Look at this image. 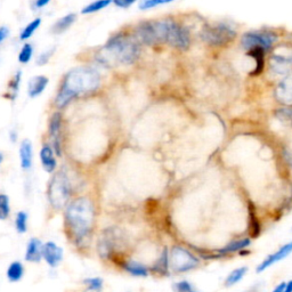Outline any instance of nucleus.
Masks as SVG:
<instances>
[{
    "mask_svg": "<svg viewBox=\"0 0 292 292\" xmlns=\"http://www.w3.org/2000/svg\"><path fill=\"white\" fill-rule=\"evenodd\" d=\"M270 71L275 77H285L292 71V48H277L271 56Z\"/></svg>",
    "mask_w": 292,
    "mask_h": 292,
    "instance_id": "10",
    "label": "nucleus"
},
{
    "mask_svg": "<svg viewBox=\"0 0 292 292\" xmlns=\"http://www.w3.org/2000/svg\"><path fill=\"white\" fill-rule=\"evenodd\" d=\"M42 242L39 240L37 238H32L29 240L28 244H26V249H25V255H24V259L29 262H34V264H37V262H40L42 259Z\"/></svg>",
    "mask_w": 292,
    "mask_h": 292,
    "instance_id": "17",
    "label": "nucleus"
},
{
    "mask_svg": "<svg viewBox=\"0 0 292 292\" xmlns=\"http://www.w3.org/2000/svg\"><path fill=\"white\" fill-rule=\"evenodd\" d=\"M275 97L283 105H292V72L285 75L283 80L277 85L275 89Z\"/></svg>",
    "mask_w": 292,
    "mask_h": 292,
    "instance_id": "14",
    "label": "nucleus"
},
{
    "mask_svg": "<svg viewBox=\"0 0 292 292\" xmlns=\"http://www.w3.org/2000/svg\"><path fill=\"white\" fill-rule=\"evenodd\" d=\"M244 292H257V288H251V289H249V290H247V291H244Z\"/></svg>",
    "mask_w": 292,
    "mask_h": 292,
    "instance_id": "44",
    "label": "nucleus"
},
{
    "mask_svg": "<svg viewBox=\"0 0 292 292\" xmlns=\"http://www.w3.org/2000/svg\"><path fill=\"white\" fill-rule=\"evenodd\" d=\"M32 56H34V46L30 42H25L18 52L17 61L21 64H28L31 61Z\"/></svg>",
    "mask_w": 292,
    "mask_h": 292,
    "instance_id": "30",
    "label": "nucleus"
},
{
    "mask_svg": "<svg viewBox=\"0 0 292 292\" xmlns=\"http://www.w3.org/2000/svg\"><path fill=\"white\" fill-rule=\"evenodd\" d=\"M113 4L119 8H129L131 5L135 4V0H113Z\"/></svg>",
    "mask_w": 292,
    "mask_h": 292,
    "instance_id": "38",
    "label": "nucleus"
},
{
    "mask_svg": "<svg viewBox=\"0 0 292 292\" xmlns=\"http://www.w3.org/2000/svg\"><path fill=\"white\" fill-rule=\"evenodd\" d=\"M284 292H292V280L289 281L288 283H285Z\"/></svg>",
    "mask_w": 292,
    "mask_h": 292,
    "instance_id": "43",
    "label": "nucleus"
},
{
    "mask_svg": "<svg viewBox=\"0 0 292 292\" xmlns=\"http://www.w3.org/2000/svg\"><path fill=\"white\" fill-rule=\"evenodd\" d=\"M95 221V208L86 196L74 199L67 206L64 212L65 232L72 243L84 248L90 240Z\"/></svg>",
    "mask_w": 292,
    "mask_h": 292,
    "instance_id": "2",
    "label": "nucleus"
},
{
    "mask_svg": "<svg viewBox=\"0 0 292 292\" xmlns=\"http://www.w3.org/2000/svg\"><path fill=\"white\" fill-rule=\"evenodd\" d=\"M152 270L155 273L160 275H168L169 272V251L167 250V248L163 249V251L160 255V257L154 264Z\"/></svg>",
    "mask_w": 292,
    "mask_h": 292,
    "instance_id": "25",
    "label": "nucleus"
},
{
    "mask_svg": "<svg viewBox=\"0 0 292 292\" xmlns=\"http://www.w3.org/2000/svg\"><path fill=\"white\" fill-rule=\"evenodd\" d=\"M251 244V240L250 239H240V240L233 241L231 243H228L226 247L219 249L218 252L223 255H228V254H233V252H238V251H242L244 250L245 248H248L249 245Z\"/></svg>",
    "mask_w": 292,
    "mask_h": 292,
    "instance_id": "23",
    "label": "nucleus"
},
{
    "mask_svg": "<svg viewBox=\"0 0 292 292\" xmlns=\"http://www.w3.org/2000/svg\"><path fill=\"white\" fill-rule=\"evenodd\" d=\"M112 4V0H96V1L90 2L87 6L81 9V14L84 15H88V14H93V13H97L102 11V9L106 8L107 6H110Z\"/></svg>",
    "mask_w": 292,
    "mask_h": 292,
    "instance_id": "28",
    "label": "nucleus"
},
{
    "mask_svg": "<svg viewBox=\"0 0 292 292\" xmlns=\"http://www.w3.org/2000/svg\"><path fill=\"white\" fill-rule=\"evenodd\" d=\"M201 38L210 46H225L236 38V31L226 23H217L203 28Z\"/></svg>",
    "mask_w": 292,
    "mask_h": 292,
    "instance_id": "7",
    "label": "nucleus"
},
{
    "mask_svg": "<svg viewBox=\"0 0 292 292\" xmlns=\"http://www.w3.org/2000/svg\"><path fill=\"white\" fill-rule=\"evenodd\" d=\"M49 2H51L49 0H34V1L31 4V7H32V9H34L35 11V9H40V8L46 7Z\"/></svg>",
    "mask_w": 292,
    "mask_h": 292,
    "instance_id": "39",
    "label": "nucleus"
},
{
    "mask_svg": "<svg viewBox=\"0 0 292 292\" xmlns=\"http://www.w3.org/2000/svg\"><path fill=\"white\" fill-rule=\"evenodd\" d=\"M64 252L60 245L52 241L46 242L42 247V258L47 262L48 266L52 268H56L63 260Z\"/></svg>",
    "mask_w": 292,
    "mask_h": 292,
    "instance_id": "12",
    "label": "nucleus"
},
{
    "mask_svg": "<svg viewBox=\"0 0 292 292\" xmlns=\"http://www.w3.org/2000/svg\"><path fill=\"white\" fill-rule=\"evenodd\" d=\"M6 276H7V280L12 283H16V282H19L24 276V266L21 261L16 260L13 261L11 265H9L7 271H6Z\"/></svg>",
    "mask_w": 292,
    "mask_h": 292,
    "instance_id": "22",
    "label": "nucleus"
},
{
    "mask_svg": "<svg viewBox=\"0 0 292 292\" xmlns=\"http://www.w3.org/2000/svg\"><path fill=\"white\" fill-rule=\"evenodd\" d=\"M2 161H4V155H2V153L0 152V165H1Z\"/></svg>",
    "mask_w": 292,
    "mask_h": 292,
    "instance_id": "45",
    "label": "nucleus"
},
{
    "mask_svg": "<svg viewBox=\"0 0 292 292\" xmlns=\"http://www.w3.org/2000/svg\"><path fill=\"white\" fill-rule=\"evenodd\" d=\"M28 221L29 215L26 214L25 211H18L17 214H16L14 222L16 232L19 233V234H24V233L28 231Z\"/></svg>",
    "mask_w": 292,
    "mask_h": 292,
    "instance_id": "29",
    "label": "nucleus"
},
{
    "mask_svg": "<svg viewBox=\"0 0 292 292\" xmlns=\"http://www.w3.org/2000/svg\"><path fill=\"white\" fill-rule=\"evenodd\" d=\"M72 188L68 173L60 170L49 180L47 189V198L54 209L61 210L68 206L71 198Z\"/></svg>",
    "mask_w": 292,
    "mask_h": 292,
    "instance_id": "5",
    "label": "nucleus"
},
{
    "mask_svg": "<svg viewBox=\"0 0 292 292\" xmlns=\"http://www.w3.org/2000/svg\"><path fill=\"white\" fill-rule=\"evenodd\" d=\"M276 116L281 121L287 124H292V109H280L277 110Z\"/></svg>",
    "mask_w": 292,
    "mask_h": 292,
    "instance_id": "36",
    "label": "nucleus"
},
{
    "mask_svg": "<svg viewBox=\"0 0 292 292\" xmlns=\"http://www.w3.org/2000/svg\"><path fill=\"white\" fill-rule=\"evenodd\" d=\"M173 292H196L194 287L189 281L183 280L172 284Z\"/></svg>",
    "mask_w": 292,
    "mask_h": 292,
    "instance_id": "33",
    "label": "nucleus"
},
{
    "mask_svg": "<svg viewBox=\"0 0 292 292\" xmlns=\"http://www.w3.org/2000/svg\"><path fill=\"white\" fill-rule=\"evenodd\" d=\"M124 244H126V238L123 232L117 227H107L102 232L98 239V255L103 259H110L117 251L121 250Z\"/></svg>",
    "mask_w": 292,
    "mask_h": 292,
    "instance_id": "6",
    "label": "nucleus"
},
{
    "mask_svg": "<svg viewBox=\"0 0 292 292\" xmlns=\"http://www.w3.org/2000/svg\"><path fill=\"white\" fill-rule=\"evenodd\" d=\"M18 155L21 168L23 170L31 169L32 162H34V147H32V142L29 138H24L19 144Z\"/></svg>",
    "mask_w": 292,
    "mask_h": 292,
    "instance_id": "15",
    "label": "nucleus"
},
{
    "mask_svg": "<svg viewBox=\"0 0 292 292\" xmlns=\"http://www.w3.org/2000/svg\"><path fill=\"white\" fill-rule=\"evenodd\" d=\"M77 21V14L75 13H69V14L62 16L52 25L51 31L55 34H61L70 29V26Z\"/></svg>",
    "mask_w": 292,
    "mask_h": 292,
    "instance_id": "19",
    "label": "nucleus"
},
{
    "mask_svg": "<svg viewBox=\"0 0 292 292\" xmlns=\"http://www.w3.org/2000/svg\"><path fill=\"white\" fill-rule=\"evenodd\" d=\"M122 268L127 273H129L133 276L137 277H146L149 276V268L142 262L136 260H126L122 262Z\"/></svg>",
    "mask_w": 292,
    "mask_h": 292,
    "instance_id": "20",
    "label": "nucleus"
},
{
    "mask_svg": "<svg viewBox=\"0 0 292 292\" xmlns=\"http://www.w3.org/2000/svg\"><path fill=\"white\" fill-rule=\"evenodd\" d=\"M42 19L40 17H35L32 19L30 23H28L24 28L22 29L21 34H19V40L25 41L28 40V39H30L32 35L34 34V32L38 30L39 28H40Z\"/></svg>",
    "mask_w": 292,
    "mask_h": 292,
    "instance_id": "26",
    "label": "nucleus"
},
{
    "mask_svg": "<svg viewBox=\"0 0 292 292\" xmlns=\"http://www.w3.org/2000/svg\"><path fill=\"white\" fill-rule=\"evenodd\" d=\"M83 283L85 285H91V287L103 288L104 281H103V278H101V277H88V278H86V280H84Z\"/></svg>",
    "mask_w": 292,
    "mask_h": 292,
    "instance_id": "37",
    "label": "nucleus"
},
{
    "mask_svg": "<svg viewBox=\"0 0 292 292\" xmlns=\"http://www.w3.org/2000/svg\"><path fill=\"white\" fill-rule=\"evenodd\" d=\"M250 223H251V236L252 238H258L260 234V224H259L257 217L254 211V208H250Z\"/></svg>",
    "mask_w": 292,
    "mask_h": 292,
    "instance_id": "35",
    "label": "nucleus"
},
{
    "mask_svg": "<svg viewBox=\"0 0 292 292\" xmlns=\"http://www.w3.org/2000/svg\"><path fill=\"white\" fill-rule=\"evenodd\" d=\"M55 51H56V47H52L47 49V51L42 52H40V54L38 55V58H37V64L39 65V67H42V65L47 64L49 60H51L52 54H54Z\"/></svg>",
    "mask_w": 292,
    "mask_h": 292,
    "instance_id": "34",
    "label": "nucleus"
},
{
    "mask_svg": "<svg viewBox=\"0 0 292 292\" xmlns=\"http://www.w3.org/2000/svg\"><path fill=\"white\" fill-rule=\"evenodd\" d=\"M102 290H103V288H96V287H90V285H88V287L84 290V292H102Z\"/></svg>",
    "mask_w": 292,
    "mask_h": 292,
    "instance_id": "41",
    "label": "nucleus"
},
{
    "mask_svg": "<svg viewBox=\"0 0 292 292\" xmlns=\"http://www.w3.org/2000/svg\"><path fill=\"white\" fill-rule=\"evenodd\" d=\"M139 42L135 38L123 34H117L106 41L97 52L96 58L105 67L130 65L139 58Z\"/></svg>",
    "mask_w": 292,
    "mask_h": 292,
    "instance_id": "3",
    "label": "nucleus"
},
{
    "mask_svg": "<svg viewBox=\"0 0 292 292\" xmlns=\"http://www.w3.org/2000/svg\"><path fill=\"white\" fill-rule=\"evenodd\" d=\"M40 161L41 166L46 172L52 173L55 172L57 167V160L55 156V152L52 150V145L49 144H45L42 145L40 150Z\"/></svg>",
    "mask_w": 292,
    "mask_h": 292,
    "instance_id": "16",
    "label": "nucleus"
},
{
    "mask_svg": "<svg viewBox=\"0 0 292 292\" xmlns=\"http://www.w3.org/2000/svg\"><path fill=\"white\" fill-rule=\"evenodd\" d=\"M169 2L172 1L170 0H143V1H139L138 8L142 11H146V9L155 8L157 6L169 4Z\"/></svg>",
    "mask_w": 292,
    "mask_h": 292,
    "instance_id": "32",
    "label": "nucleus"
},
{
    "mask_svg": "<svg viewBox=\"0 0 292 292\" xmlns=\"http://www.w3.org/2000/svg\"><path fill=\"white\" fill-rule=\"evenodd\" d=\"M154 28L157 44L166 42L172 47L185 51L191 45V35L186 28H184L173 19L154 21Z\"/></svg>",
    "mask_w": 292,
    "mask_h": 292,
    "instance_id": "4",
    "label": "nucleus"
},
{
    "mask_svg": "<svg viewBox=\"0 0 292 292\" xmlns=\"http://www.w3.org/2000/svg\"><path fill=\"white\" fill-rule=\"evenodd\" d=\"M247 273H248V267L247 266L236 268V270L232 271L231 273L228 274V276L226 277V280H225L224 285L226 288L233 287V285L239 283V282H240L242 278L245 276V274H247Z\"/></svg>",
    "mask_w": 292,
    "mask_h": 292,
    "instance_id": "27",
    "label": "nucleus"
},
{
    "mask_svg": "<svg viewBox=\"0 0 292 292\" xmlns=\"http://www.w3.org/2000/svg\"><path fill=\"white\" fill-rule=\"evenodd\" d=\"M291 252H292V241L289 242L287 244H284L283 247H281L276 252H274V254H272L268 256V257L265 258L264 260L258 265L256 272H257V273H262V272L266 271L267 268L273 266L274 264H276V262L283 260L284 258H287L289 255H291Z\"/></svg>",
    "mask_w": 292,
    "mask_h": 292,
    "instance_id": "13",
    "label": "nucleus"
},
{
    "mask_svg": "<svg viewBox=\"0 0 292 292\" xmlns=\"http://www.w3.org/2000/svg\"><path fill=\"white\" fill-rule=\"evenodd\" d=\"M276 39V34L268 30L249 31L242 35L241 45L247 51H250L252 48H261L267 52L273 47Z\"/></svg>",
    "mask_w": 292,
    "mask_h": 292,
    "instance_id": "9",
    "label": "nucleus"
},
{
    "mask_svg": "<svg viewBox=\"0 0 292 292\" xmlns=\"http://www.w3.org/2000/svg\"><path fill=\"white\" fill-rule=\"evenodd\" d=\"M62 124H63V117L62 113L54 112L51 116L48 123V134L52 142V147L57 156L62 155Z\"/></svg>",
    "mask_w": 292,
    "mask_h": 292,
    "instance_id": "11",
    "label": "nucleus"
},
{
    "mask_svg": "<svg viewBox=\"0 0 292 292\" xmlns=\"http://www.w3.org/2000/svg\"><path fill=\"white\" fill-rule=\"evenodd\" d=\"M248 56L255 60V70L251 72L252 75H259L265 68V51L261 48H252L248 51Z\"/></svg>",
    "mask_w": 292,
    "mask_h": 292,
    "instance_id": "21",
    "label": "nucleus"
},
{
    "mask_svg": "<svg viewBox=\"0 0 292 292\" xmlns=\"http://www.w3.org/2000/svg\"><path fill=\"white\" fill-rule=\"evenodd\" d=\"M49 84V79L46 75H34L28 83V95L31 98L38 97L44 93Z\"/></svg>",
    "mask_w": 292,
    "mask_h": 292,
    "instance_id": "18",
    "label": "nucleus"
},
{
    "mask_svg": "<svg viewBox=\"0 0 292 292\" xmlns=\"http://www.w3.org/2000/svg\"><path fill=\"white\" fill-rule=\"evenodd\" d=\"M11 214V202L8 195L0 193V221H6Z\"/></svg>",
    "mask_w": 292,
    "mask_h": 292,
    "instance_id": "31",
    "label": "nucleus"
},
{
    "mask_svg": "<svg viewBox=\"0 0 292 292\" xmlns=\"http://www.w3.org/2000/svg\"><path fill=\"white\" fill-rule=\"evenodd\" d=\"M200 260L188 249L175 245L169 252V267L175 273H186L199 266Z\"/></svg>",
    "mask_w": 292,
    "mask_h": 292,
    "instance_id": "8",
    "label": "nucleus"
},
{
    "mask_svg": "<svg viewBox=\"0 0 292 292\" xmlns=\"http://www.w3.org/2000/svg\"><path fill=\"white\" fill-rule=\"evenodd\" d=\"M101 86V74L96 69L89 65H80L71 69L62 79L55 97L57 109H64L75 98L91 94Z\"/></svg>",
    "mask_w": 292,
    "mask_h": 292,
    "instance_id": "1",
    "label": "nucleus"
},
{
    "mask_svg": "<svg viewBox=\"0 0 292 292\" xmlns=\"http://www.w3.org/2000/svg\"><path fill=\"white\" fill-rule=\"evenodd\" d=\"M21 81H22V71H17L14 75H13L11 80L8 81L7 94H6V97H7L8 100L11 101L16 100L19 91V86H21Z\"/></svg>",
    "mask_w": 292,
    "mask_h": 292,
    "instance_id": "24",
    "label": "nucleus"
},
{
    "mask_svg": "<svg viewBox=\"0 0 292 292\" xmlns=\"http://www.w3.org/2000/svg\"><path fill=\"white\" fill-rule=\"evenodd\" d=\"M284 289H285V282H282V283L275 287L273 292H284Z\"/></svg>",
    "mask_w": 292,
    "mask_h": 292,
    "instance_id": "42",
    "label": "nucleus"
},
{
    "mask_svg": "<svg viewBox=\"0 0 292 292\" xmlns=\"http://www.w3.org/2000/svg\"><path fill=\"white\" fill-rule=\"evenodd\" d=\"M9 35V29L7 26H0V44H2Z\"/></svg>",
    "mask_w": 292,
    "mask_h": 292,
    "instance_id": "40",
    "label": "nucleus"
}]
</instances>
